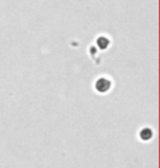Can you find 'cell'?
I'll use <instances>...</instances> for the list:
<instances>
[{"label": "cell", "instance_id": "cell-1", "mask_svg": "<svg viewBox=\"0 0 160 168\" xmlns=\"http://www.w3.org/2000/svg\"><path fill=\"white\" fill-rule=\"evenodd\" d=\"M110 81L108 80V79H104V78H101V79H99L98 81H97V85H96V87H97V89L99 90V91H101V92H105L107 90H109V88H110Z\"/></svg>", "mask_w": 160, "mask_h": 168}, {"label": "cell", "instance_id": "cell-2", "mask_svg": "<svg viewBox=\"0 0 160 168\" xmlns=\"http://www.w3.org/2000/svg\"><path fill=\"white\" fill-rule=\"evenodd\" d=\"M98 44H100V46L102 47V48H104V47L109 44V41H108L107 38H99V40H98Z\"/></svg>", "mask_w": 160, "mask_h": 168}]
</instances>
